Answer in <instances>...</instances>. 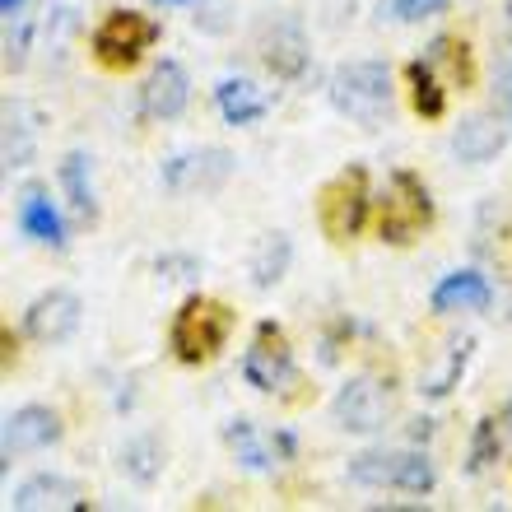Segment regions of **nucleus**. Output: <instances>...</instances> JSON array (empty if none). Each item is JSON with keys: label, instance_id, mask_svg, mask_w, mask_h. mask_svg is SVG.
Masks as SVG:
<instances>
[{"label": "nucleus", "instance_id": "aec40b11", "mask_svg": "<svg viewBox=\"0 0 512 512\" xmlns=\"http://www.w3.org/2000/svg\"><path fill=\"white\" fill-rule=\"evenodd\" d=\"M410 108H415L419 117H429V122H438L447 112V84L429 61H415V66H410Z\"/></svg>", "mask_w": 512, "mask_h": 512}, {"label": "nucleus", "instance_id": "4be33fe9", "mask_svg": "<svg viewBox=\"0 0 512 512\" xmlns=\"http://www.w3.org/2000/svg\"><path fill=\"white\" fill-rule=\"evenodd\" d=\"M466 359H471V340H452L443 354H438V364L424 373V396H447V391L457 387V378L466 373Z\"/></svg>", "mask_w": 512, "mask_h": 512}, {"label": "nucleus", "instance_id": "20e7f679", "mask_svg": "<svg viewBox=\"0 0 512 512\" xmlns=\"http://www.w3.org/2000/svg\"><path fill=\"white\" fill-rule=\"evenodd\" d=\"M429 224H433V196L424 187V177H415L410 168H396L378 196V238L391 247H405L415 243Z\"/></svg>", "mask_w": 512, "mask_h": 512}, {"label": "nucleus", "instance_id": "9d476101", "mask_svg": "<svg viewBox=\"0 0 512 512\" xmlns=\"http://www.w3.org/2000/svg\"><path fill=\"white\" fill-rule=\"evenodd\" d=\"M80 317H84L80 294H70V289H47V294H38L28 303L24 331L38 340V345H61V340H70L80 331Z\"/></svg>", "mask_w": 512, "mask_h": 512}, {"label": "nucleus", "instance_id": "4468645a", "mask_svg": "<svg viewBox=\"0 0 512 512\" xmlns=\"http://www.w3.org/2000/svg\"><path fill=\"white\" fill-rule=\"evenodd\" d=\"M84 485L70 475H33L14 489V508H84Z\"/></svg>", "mask_w": 512, "mask_h": 512}, {"label": "nucleus", "instance_id": "0eeeda50", "mask_svg": "<svg viewBox=\"0 0 512 512\" xmlns=\"http://www.w3.org/2000/svg\"><path fill=\"white\" fill-rule=\"evenodd\" d=\"M243 378L256 391H280L294 382V350H289V336L275 322H261L252 331V345L243 354Z\"/></svg>", "mask_w": 512, "mask_h": 512}, {"label": "nucleus", "instance_id": "bb28decb", "mask_svg": "<svg viewBox=\"0 0 512 512\" xmlns=\"http://www.w3.org/2000/svg\"><path fill=\"white\" fill-rule=\"evenodd\" d=\"M19 5H24V0H0V10H5V14H14Z\"/></svg>", "mask_w": 512, "mask_h": 512}, {"label": "nucleus", "instance_id": "39448f33", "mask_svg": "<svg viewBox=\"0 0 512 512\" xmlns=\"http://www.w3.org/2000/svg\"><path fill=\"white\" fill-rule=\"evenodd\" d=\"M345 475L364 489H396V494H429L438 485L433 461L424 452H410V447H401V452H359V457H350Z\"/></svg>", "mask_w": 512, "mask_h": 512}, {"label": "nucleus", "instance_id": "393cba45", "mask_svg": "<svg viewBox=\"0 0 512 512\" xmlns=\"http://www.w3.org/2000/svg\"><path fill=\"white\" fill-rule=\"evenodd\" d=\"M447 10H452V0H382V14L391 24H424Z\"/></svg>", "mask_w": 512, "mask_h": 512}, {"label": "nucleus", "instance_id": "423d86ee", "mask_svg": "<svg viewBox=\"0 0 512 512\" xmlns=\"http://www.w3.org/2000/svg\"><path fill=\"white\" fill-rule=\"evenodd\" d=\"M159 42V24L149 19V14L140 10H108L103 19H98L94 38H89V47H94V61L103 70H131L145 61V52Z\"/></svg>", "mask_w": 512, "mask_h": 512}, {"label": "nucleus", "instance_id": "c85d7f7f", "mask_svg": "<svg viewBox=\"0 0 512 512\" xmlns=\"http://www.w3.org/2000/svg\"><path fill=\"white\" fill-rule=\"evenodd\" d=\"M508 419H512V410H508Z\"/></svg>", "mask_w": 512, "mask_h": 512}, {"label": "nucleus", "instance_id": "ddd939ff", "mask_svg": "<svg viewBox=\"0 0 512 512\" xmlns=\"http://www.w3.org/2000/svg\"><path fill=\"white\" fill-rule=\"evenodd\" d=\"M229 447L238 452L243 466H252V471H270L280 457L294 452V438H289V433H266V438H261L247 419H233L229 424Z\"/></svg>", "mask_w": 512, "mask_h": 512}, {"label": "nucleus", "instance_id": "2eb2a0df", "mask_svg": "<svg viewBox=\"0 0 512 512\" xmlns=\"http://www.w3.org/2000/svg\"><path fill=\"white\" fill-rule=\"evenodd\" d=\"M489 280L480 270H452L433 289V312H480L489 308Z\"/></svg>", "mask_w": 512, "mask_h": 512}, {"label": "nucleus", "instance_id": "b1692460", "mask_svg": "<svg viewBox=\"0 0 512 512\" xmlns=\"http://www.w3.org/2000/svg\"><path fill=\"white\" fill-rule=\"evenodd\" d=\"M457 154L466 163H485L489 154H499V145H503V135L494 131V122H485V117H475V122H461V131H457Z\"/></svg>", "mask_w": 512, "mask_h": 512}, {"label": "nucleus", "instance_id": "f3484780", "mask_svg": "<svg viewBox=\"0 0 512 512\" xmlns=\"http://www.w3.org/2000/svg\"><path fill=\"white\" fill-rule=\"evenodd\" d=\"M215 103L229 126H252L266 117V94H261L252 80H224L215 89Z\"/></svg>", "mask_w": 512, "mask_h": 512}, {"label": "nucleus", "instance_id": "412c9836", "mask_svg": "<svg viewBox=\"0 0 512 512\" xmlns=\"http://www.w3.org/2000/svg\"><path fill=\"white\" fill-rule=\"evenodd\" d=\"M19 224H24V233L28 238H38V243L66 247V224H61V215H56V205L47 201V196H38V191L19 205Z\"/></svg>", "mask_w": 512, "mask_h": 512}, {"label": "nucleus", "instance_id": "f257e3e1", "mask_svg": "<svg viewBox=\"0 0 512 512\" xmlns=\"http://www.w3.org/2000/svg\"><path fill=\"white\" fill-rule=\"evenodd\" d=\"M233 340V308L224 298L210 294H191L182 298V308L173 312V326H168V345L182 364L201 368L210 359L224 354V345Z\"/></svg>", "mask_w": 512, "mask_h": 512}, {"label": "nucleus", "instance_id": "9b49d317", "mask_svg": "<svg viewBox=\"0 0 512 512\" xmlns=\"http://www.w3.org/2000/svg\"><path fill=\"white\" fill-rule=\"evenodd\" d=\"M331 415L345 433H378L391 419V396L387 387H378L373 378H354L340 387V396L331 401Z\"/></svg>", "mask_w": 512, "mask_h": 512}, {"label": "nucleus", "instance_id": "a211bd4d", "mask_svg": "<svg viewBox=\"0 0 512 512\" xmlns=\"http://www.w3.org/2000/svg\"><path fill=\"white\" fill-rule=\"evenodd\" d=\"M266 66L280 75V80H298L303 75V66H308V42H303V33L298 28H275L266 38Z\"/></svg>", "mask_w": 512, "mask_h": 512}, {"label": "nucleus", "instance_id": "5701e85b", "mask_svg": "<svg viewBox=\"0 0 512 512\" xmlns=\"http://www.w3.org/2000/svg\"><path fill=\"white\" fill-rule=\"evenodd\" d=\"M89 154H66V163H61V187H66L70 205L80 210V219H94V187H89Z\"/></svg>", "mask_w": 512, "mask_h": 512}, {"label": "nucleus", "instance_id": "a878e982", "mask_svg": "<svg viewBox=\"0 0 512 512\" xmlns=\"http://www.w3.org/2000/svg\"><path fill=\"white\" fill-rule=\"evenodd\" d=\"M494 457H499V424H494V419H480V424H475V443H471V471H485Z\"/></svg>", "mask_w": 512, "mask_h": 512}, {"label": "nucleus", "instance_id": "f8f14e48", "mask_svg": "<svg viewBox=\"0 0 512 512\" xmlns=\"http://www.w3.org/2000/svg\"><path fill=\"white\" fill-rule=\"evenodd\" d=\"M191 103V75L177 61H159V66L145 75V89H140V108H145L149 122H173L182 117Z\"/></svg>", "mask_w": 512, "mask_h": 512}, {"label": "nucleus", "instance_id": "cd10ccee", "mask_svg": "<svg viewBox=\"0 0 512 512\" xmlns=\"http://www.w3.org/2000/svg\"><path fill=\"white\" fill-rule=\"evenodd\" d=\"M508 89H512V56H508Z\"/></svg>", "mask_w": 512, "mask_h": 512}, {"label": "nucleus", "instance_id": "6ab92c4d", "mask_svg": "<svg viewBox=\"0 0 512 512\" xmlns=\"http://www.w3.org/2000/svg\"><path fill=\"white\" fill-rule=\"evenodd\" d=\"M289 256H294V247H289V233H266L261 243H256L252 252V284L256 289H270V284L284 280V270H289Z\"/></svg>", "mask_w": 512, "mask_h": 512}, {"label": "nucleus", "instance_id": "1a4fd4ad", "mask_svg": "<svg viewBox=\"0 0 512 512\" xmlns=\"http://www.w3.org/2000/svg\"><path fill=\"white\" fill-rule=\"evenodd\" d=\"M61 415H56L52 405H19L10 419H5V438H0V452L5 461L14 457H33V452H47V447L61 443Z\"/></svg>", "mask_w": 512, "mask_h": 512}, {"label": "nucleus", "instance_id": "6e6552de", "mask_svg": "<svg viewBox=\"0 0 512 512\" xmlns=\"http://www.w3.org/2000/svg\"><path fill=\"white\" fill-rule=\"evenodd\" d=\"M233 177V154L229 149H191L163 163V187L173 196H215Z\"/></svg>", "mask_w": 512, "mask_h": 512}, {"label": "nucleus", "instance_id": "dca6fc26", "mask_svg": "<svg viewBox=\"0 0 512 512\" xmlns=\"http://www.w3.org/2000/svg\"><path fill=\"white\" fill-rule=\"evenodd\" d=\"M424 61L443 75L447 89H471L475 84V56H471V42L466 38H433Z\"/></svg>", "mask_w": 512, "mask_h": 512}, {"label": "nucleus", "instance_id": "f03ea898", "mask_svg": "<svg viewBox=\"0 0 512 512\" xmlns=\"http://www.w3.org/2000/svg\"><path fill=\"white\" fill-rule=\"evenodd\" d=\"M331 108L364 131H378L391 117V70L382 61H350L331 75Z\"/></svg>", "mask_w": 512, "mask_h": 512}, {"label": "nucleus", "instance_id": "7ed1b4c3", "mask_svg": "<svg viewBox=\"0 0 512 512\" xmlns=\"http://www.w3.org/2000/svg\"><path fill=\"white\" fill-rule=\"evenodd\" d=\"M373 191H368V168L364 163H350L340 168L322 191H317V224L331 243H354L368 224V210H373Z\"/></svg>", "mask_w": 512, "mask_h": 512}]
</instances>
